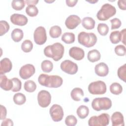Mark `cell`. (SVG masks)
I'll return each mask as SVG.
<instances>
[{
    "label": "cell",
    "instance_id": "cell-13",
    "mask_svg": "<svg viewBox=\"0 0 126 126\" xmlns=\"http://www.w3.org/2000/svg\"><path fill=\"white\" fill-rule=\"evenodd\" d=\"M81 22L80 18L76 15H71L65 20V25L66 28L70 30L76 28Z\"/></svg>",
    "mask_w": 126,
    "mask_h": 126
},
{
    "label": "cell",
    "instance_id": "cell-17",
    "mask_svg": "<svg viewBox=\"0 0 126 126\" xmlns=\"http://www.w3.org/2000/svg\"><path fill=\"white\" fill-rule=\"evenodd\" d=\"M0 74H4L11 71L12 68V64L9 59L4 58L0 62Z\"/></svg>",
    "mask_w": 126,
    "mask_h": 126
},
{
    "label": "cell",
    "instance_id": "cell-34",
    "mask_svg": "<svg viewBox=\"0 0 126 126\" xmlns=\"http://www.w3.org/2000/svg\"><path fill=\"white\" fill-rule=\"evenodd\" d=\"M12 7L16 10H21L25 6V2L22 0H13L11 2Z\"/></svg>",
    "mask_w": 126,
    "mask_h": 126
},
{
    "label": "cell",
    "instance_id": "cell-27",
    "mask_svg": "<svg viewBox=\"0 0 126 126\" xmlns=\"http://www.w3.org/2000/svg\"><path fill=\"white\" fill-rule=\"evenodd\" d=\"M110 92L115 95H119L122 93L123 88L121 84L118 83H113L110 86Z\"/></svg>",
    "mask_w": 126,
    "mask_h": 126
},
{
    "label": "cell",
    "instance_id": "cell-2",
    "mask_svg": "<svg viewBox=\"0 0 126 126\" xmlns=\"http://www.w3.org/2000/svg\"><path fill=\"white\" fill-rule=\"evenodd\" d=\"M39 83L43 86L48 88H57L63 84V80L61 77L58 75H48L41 74L38 78Z\"/></svg>",
    "mask_w": 126,
    "mask_h": 126
},
{
    "label": "cell",
    "instance_id": "cell-31",
    "mask_svg": "<svg viewBox=\"0 0 126 126\" xmlns=\"http://www.w3.org/2000/svg\"><path fill=\"white\" fill-rule=\"evenodd\" d=\"M110 41L113 44H117L121 41L120 32L118 31L112 32L109 36Z\"/></svg>",
    "mask_w": 126,
    "mask_h": 126
},
{
    "label": "cell",
    "instance_id": "cell-7",
    "mask_svg": "<svg viewBox=\"0 0 126 126\" xmlns=\"http://www.w3.org/2000/svg\"><path fill=\"white\" fill-rule=\"evenodd\" d=\"M106 90L105 83L101 80L92 82L88 86V91L92 94H102L106 92Z\"/></svg>",
    "mask_w": 126,
    "mask_h": 126
},
{
    "label": "cell",
    "instance_id": "cell-43",
    "mask_svg": "<svg viewBox=\"0 0 126 126\" xmlns=\"http://www.w3.org/2000/svg\"><path fill=\"white\" fill-rule=\"evenodd\" d=\"M117 3L120 9L123 10H125L126 9V1L125 0H120L118 1Z\"/></svg>",
    "mask_w": 126,
    "mask_h": 126
},
{
    "label": "cell",
    "instance_id": "cell-32",
    "mask_svg": "<svg viewBox=\"0 0 126 126\" xmlns=\"http://www.w3.org/2000/svg\"><path fill=\"white\" fill-rule=\"evenodd\" d=\"M26 12L30 17H35L38 13V9L35 5H28L26 8Z\"/></svg>",
    "mask_w": 126,
    "mask_h": 126
},
{
    "label": "cell",
    "instance_id": "cell-23",
    "mask_svg": "<svg viewBox=\"0 0 126 126\" xmlns=\"http://www.w3.org/2000/svg\"><path fill=\"white\" fill-rule=\"evenodd\" d=\"M11 36L14 41L18 42L22 39L24 36V33L22 30L16 28L12 31L11 33Z\"/></svg>",
    "mask_w": 126,
    "mask_h": 126
},
{
    "label": "cell",
    "instance_id": "cell-1",
    "mask_svg": "<svg viewBox=\"0 0 126 126\" xmlns=\"http://www.w3.org/2000/svg\"><path fill=\"white\" fill-rule=\"evenodd\" d=\"M64 47L59 42L46 46L44 49V54L46 57L51 58L55 61L61 60L63 56Z\"/></svg>",
    "mask_w": 126,
    "mask_h": 126
},
{
    "label": "cell",
    "instance_id": "cell-46",
    "mask_svg": "<svg viewBox=\"0 0 126 126\" xmlns=\"http://www.w3.org/2000/svg\"><path fill=\"white\" fill-rule=\"evenodd\" d=\"M78 2L77 0H66V5L69 7H73L75 6L77 2Z\"/></svg>",
    "mask_w": 126,
    "mask_h": 126
},
{
    "label": "cell",
    "instance_id": "cell-9",
    "mask_svg": "<svg viewBox=\"0 0 126 126\" xmlns=\"http://www.w3.org/2000/svg\"><path fill=\"white\" fill-rule=\"evenodd\" d=\"M50 116L54 122L61 121L63 117V111L62 106L59 104H53L50 108Z\"/></svg>",
    "mask_w": 126,
    "mask_h": 126
},
{
    "label": "cell",
    "instance_id": "cell-28",
    "mask_svg": "<svg viewBox=\"0 0 126 126\" xmlns=\"http://www.w3.org/2000/svg\"><path fill=\"white\" fill-rule=\"evenodd\" d=\"M13 101L16 104L22 105L24 104L26 101V96L21 93L15 94L13 96Z\"/></svg>",
    "mask_w": 126,
    "mask_h": 126
},
{
    "label": "cell",
    "instance_id": "cell-11",
    "mask_svg": "<svg viewBox=\"0 0 126 126\" xmlns=\"http://www.w3.org/2000/svg\"><path fill=\"white\" fill-rule=\"evenodd\" d=\"M61 69L64 72L69 74H74L78 71V65L75 63L66 60L62 62L60 65Z\"/></svg>",
    "mask_w": 126,
    "mask_h": 126
},
{
    "label": "cell",
    "instance_id": "cell-29",
    "mask_svg": "<svg viewBox=\"0 0 126 126\" xmlns=\"http://www.w3.org/2000/svg\"><path fill=\"white\" fill-rule=\"evenodd\" d=\"M41 67L43 71L46 73H49L52 70L53 64L52 62L49 60H44L41 63Z\"/></svg>",
    "mask_w": 126,
    "mask_h": 126
},
{
    "label": "cell",
    "instance_id": "cell-33",
    "mask_svg": "<svg viewBox=\"0 0 126 126\" xmlns=\"http://www.w3.org/2000/svg\"><path fill=\"white\" fill-rule=\"evenodd\" d=\"M33 48V44L30 40H25L24 41L21 45L22 50L25 53L31 52Z\"/></svg>",
    "mask_w": 126,
    "mask_h": 126
},
{
    "label": "cell",
    "instance_id": "cell-21",
    "mask_svg": "<svg viewBox=\"0 0 126 126\" xmlns=\"http://www.w3.org/2000/svg\"><path fill=\"white\" fill-rule=\"evenodd\" d=\"M100 53L96 49H93L90 51L87 55L88 60L92 63L99 61L100 59Z\"/></svg>",
    "mask_w": 126,
    "mask_h": 126
},
{
    "label": "cell",
    "instance_id": "cell-10",
    "mask_svg": "<svg viewBox=\"0 0 126 126\" xmlns=\"http://www.w3.org/2000/svg\"><path fill=\"white\" fill-rule=\"evenodd\" d=\"M37 101L39 105L42 108H46L49 106L51 101V95L49 92L41 90L37 94Z\"/></svg>",
    "mask_w": 126,
    "mask_h": 126
},
{
    "label": "cell",
    "instance_id": "cell-20",
    "mask_svg": "<svg viewBox=\"0 0 126 126\" xmlns=\"http://www.w3.org/2000/svg\"><path fill=\"white\" fill-rule=\"evenodd\" d=\"M70 95L72 99L76 101H80L84 96V92L80 88H75L71 92Z\"/></svg>",
    "mask_w": 126,
    "mask_h": 126
},
{
    "label": "cell",
    "instance_id": "cell-45",
    "mask_svg": "<svg viewBox=\"0 0 126 126\" xmlns=\"http://www.w3.org/2000/svg\"><path fill=\"white\" fill-rule=\"evenodd\" d=\"M120 32L121 34V41L124 43V45L126 44V29H124L123 30H121Z\"/></svg>",
    "mask_w": 126,
    "mask_h": 126
},
{
    "label": "cell",
    "instance_id": "cell-35",
    "mask_svg": "<svg viewBox=\"0 0 126 126\" xmlns=\"http://www.w3.org/2000/svg\"><path fill=\"white\" fill-rule=\"evenodd\" d=\"M97 30L100 35L105 36L109 32V27L108 25L105 23H99L97 25Z\"/></svg>",
    "mask_w": 126,
    "mask_h": 126
},
{
    "label": "cell",
    "instance_id": "cell-8",
    "mask_svg": "<svg viewBox=\"0 0 126 126\" xmlns=\"http://www.w3.org/2000/svg\"><path fill=\"white\" fill-rule=\"evenodd\" d=\"M34 41L37 45H43L47 40V34L45 29L42 26L38 27L33 33Z\"/></svg>",
    "mask_w": 126,
    "mask_h": 126
},
{
    "label": "cell",
    "instance_id": "cell-16",
    "mask_svg": "<svg viewBox=\"0 0 126 126\" xmlns=\"http://www.w3.org/2000/svg\"><path fill=\"white\" fill-rule=\"evenodd\" d=\"M94 71L95 74L101 77H104L107 75L109 72L108 65L103 62H101L95 66Z\"/></svg>",
    "mask_w": 126,
    "mask_h": 126
},
{
    "label": "cell",
    "instance_id": "cell-47",
    "mask_svg": "<svg viewBox=\"0 0 126 126\" xmlns=\"http://www.w3.org/2000/svg\"><path fill=\"white\" fill-rule=\"evenodd\" d=\"M25 3L28 5H35L38 2V0H26L25 1Z\"/></svg>",
    "mask_w": 126,
    "mask_h": 126
},
{
    "label": "cell",
    "instance_id": "cell-30",
    "mask_svg": "<svg viewBox=\"0 0 126 126\" xmlns=\"http://www.w3.org/2000/svg\"><path fill=\"white\" fill-rule=\"evenodd\" d=\"M36 89V85L35 83L31 80L26 81L24 84V89L28 92L32 93L34 92Z\"/></svg>",
    "mask_w": 126,
    "mask_h": 126
},
{
    "label": "cell",
    "instance_id": "cell-6",
    "mask_svg": "<svg viewBox=\"0 0 126 126\" xmlns=\"http://www.w3.org/2000/svg\"><path fill=\"white\" fill-rule=\"evenodd\" d=\"M110 116L107 113H102L98 116H93L88 121L90 126H105L109 123Z\"/></svg>",
    "mask_w": 126,
    "mask_h": 126
},
{
    "label": "cell",
    "instance_id": "cell-3",
    "mask_svg": "<svg viewBox=\"0 0 126 126\" xmlns=\"http://www.w3.org/2000/svg\"><path fill=\"white\" fill-rule=\"evenodd\" d=\"M78 41L85 47L90 48L95 44L97 42V37L93 32H82L78 35Z\"/></svg>",
    "mask_w": 126,
    "mask_h": 126
},
{
    "label": "cell",
    "instance_id": "cell-12",
    "mask_svg": "<svg viewBox=\"0 0 126 126\" xmlns=\"http://www.w3.org/2000/svg\"><path fill=\"white\" fill-rule=\"evenodd\" d=\"M34 66L32 64H26L22 66L19 70V75L23 79H27L32 76L35 73Z\"/></svg>",
    "mask_w": 126,
    "mask_h": 126
},
{
    "label": "cell",
    "instance_id": "cell-22",
    "mask_svg": "<svg viewBox=\"0 0 126 126\" xmlns=\"http://www.w3.org/2000/svg\"><path fill=\"white\" fill-rule=\"evenodd\" d=\"M95 21L92 17H86L82 21V26L87 30H92L94 28Z\"/></svg>",
    "mask_w": 126,
    "mask_h": 126
},
{
    "label": "cell",
    "instance_id": "cell-5",
    "mask_svg": "<svg viewBox=\"0 0 126 126\" xmlns=\"http://www.w3.org/2000/svg\"><path fill=\"white\" fill-rule=\"evenodd\" d=\"M112 106V101L110 98L106 97H96L92 102V107L94 110L100 111L101 110H108Z\"/></svg>",
    "mask_w": 126,
    "mask_h": 126
},
{
    "label": "cell",
    "instance_id": "cell-37",
    "mask_svg": "<svg viewBox=\"0 0 126 126\" xmlns=\"http://www.w3.org/2000/svg\"><path fill=\"white\" fill-rule=\"evenodd\" d=\"M126 64L121 66L118 69L117 74L119 78L124 82H126Z\"/></svg>",
    "mask_w": 126,
    "mask_h": 126
},
{
    "label": "cell",
    "instance_id": "cell-4",
    "mask_svg": "<svg viewBox=\"0 0 126 126\" xmlns=\"http://www.w3.org/2000/svg\"><path fill=\"white\" fill-rule=\"evenodd\" d=\"M116 13V8L109 3H105L96 14L97 18L100 21H105L114 16Z\"/></svg>",
    "mask_w": 126,
    "mask_h": 126
},
{
    "label": "cell",
    "instance_id": "cell-38",
    "mask_svg": "<svg viewBox=\"0 0 126 126\" xmlns=\"http://www.w3.org/2000/svg\"><path fill=\"white\" fill-rule=\"evenodd\" d=\"M13 83V86L12 89V91L13 92H18L21 89L22 87V83L21 80L18 79V78H13L11 79Z\"/></svg>",
    "mask_w": 126,
    "mask_h": 126
},
{
    "label": "cell",
    "instance_id": "cell-48",
    "mask_svg": "<svg viewBox=\"0 0 126 126\" xmlns=\"http://www.w3.org/2000/svg\"><path fill=\"white\" fill-rule=\"evenodd\" d=\"M87 1H88L89 2H90V3H95V2H97V0H92V1H88V0H87Z\"/></svg>",
    "mask_w": 126,
    "mask_h": 126
},
{
    "label": "cell",
    "instance_id": "cell-42",
    "mask_svg": "<svg viewBox=\"0 0 126 126\" xmlns=\"http://www.w3.org/2000/svg\"><path fill=\"white\" fill-rule=\"evenodd\" d=\"M6 114H7V111L6 108L1 105H0V120H4L5 119V117L6 116Z\"/></svg>",
    "mask_w": 126,
    "mask_h": 126
},
{
    "label": "cell",
    "instance_id": "cell-36",
    "mask_svg": "<svg viewBox=\"0 0 126 126\" xmlns=\"http://www.w3.org/2000/svg\"><path fill=\"white\" fill-rule=\"evenodd\" d=\"M9 25L4 20H1L0 21V35L2 36L6 33L9 30Z\"/></svg>",
    "mask_w": 126,
    "mask_h": 126
},
{
    "label": "cell",
    "instance_id": "cell-40",
    "mask_svg": "<svg viewBox=\"0 0 126 126\" xmlns=\"http://www.w3.org/2000/svg\"><path fill=\"white\" fill-rule=\"evenodd\" d=\"M115 53L119 56H124L126 55V47L123 45H118L115 48Z\"/></svg>",
    "mask_w": 126,
    "mask_h": 126
},
{
    "label": "cell",
    "instance_id": "cell-39",
    "mask_svg": "<svg viewBox=\"0 0 126 126\" xmlns=\"http://www.w3.org/2000/svg\"><path fill=\"white\" fill-rule=\"evenodd\" d=\"M77 120L76 118L72 115L67 116L65 119V124L68 126H74L76 125Z\"/></svg>",
    "mask_w": 126,
    "mask_h": 126
},
{
    "label": "cell",
    "instance_id": "cell-44",
    "mask_svg": "<svg viewBox=\"0 0 126 126\" xmlns=\"http://www.w3.org/2000/svg\"><path fill=\"white\" fill-rule=\"evenodd\" d=\"M1 126H13V121L11 119H8V118H5L2 122Z\"/></svg>",
    "mask_w": 126,
    "mask_h": 126
},
{
    "label": "cell",
    "instance_id": "cell-19",
    "mask_svg": "<svg viewBox=\"0 0 126 126\" xmlns=\"http://www.w3.org/2000/svg\"><path fill=\"white\" fill-rule=\"evenodd\" d=\"M111 120L113 126H124V120L123 114L120 112H115L111 116Z\"/></svg>",
    "mask_w": 126,
    "mask_h": 126
},
{
    "label": "cell",
    "instance_id": "cell-25",
    "mask_svg": "<svg viewBox=\"0 0 126 126\" xmlns=\"http://www.w3.org/2000/svg\"><path fill=\"white\" fill-rule=\"evenodd\" d=\"M75 35L72 32H65L62 36V40L66 44L73 43L75 41Z\"/></svg>",
    "mask_w": 126,
    "mask_h": 126
},
{
    "label": "cell",
    "instance_id": "cell-14",
    "mask_svg": "<svg viewBox=\"0 0 126 126\" xmlns=\"http://www.w3.org/2000/svg\"><path fill=\"white\" fill-rule=\"evenodd\" d=\"M10 19L12 24L20 26L26 25L28 22V18L26 16L17 13H14L11 15Z\"/></svg>",
    "mask_w": 126,
    "mask_h": 126
},
{
    "label": "cell",
    "instance_id": "cell-18",
    "mask_svg": "<svg viewBox=\"0 0 126 126\" xmlns=\"http://www.w3.org/2000/svg\"><path fill=\"white\" fill-rule=\"evenodd\" d=\"M0 86L2 89L8 91L12 90L13 83L11 79L7 78L4 74H1L0 75Z\"/></svg>",
    "mask_w": 126,
    "mask_h": 126
},
{
    "label": "cell",
    "instance_id": "cell-15",
    "mask_svg": "<svg viewBox=\"0 0 126 126\" xmlns=\"http://www.w3.org/2000/svg\"><path fill=\"white\" fill-rule=\"evenodd\" d=\"M69 55L75 60L80 61L84 58L85 52L83 49L74 46L70 48Z\"/></svg>",
    "mask_w": 126,
    "mask_h": 126
},
{
    "label": "cell",
    "instance_id": "cell-24",
    "mask_svg": "<svg viewBox=\"0 0 126 126\" xmlns=\"http://www.w3.org/2000/svg\"><path fill=\"white\" fill-rule=\"evenodd\" d=\"M76 113L79 118L84 119L88 116L89 113V108L86 105H81L77 108Z\"/></svg>",
    "mask_w": 126,
    "mask_h": 126
},
{
    "label": "cell",
    "instance_id": "cell-26",
    "mask_svg": "<svg viewBox=\"0 0 126 126\" xmlns=\"http://www.w3.org/2000/svg\"><path fill=\"white\" fill-rule=\"evenodd\" d=\"M62 34V29L59 26H52L49 30V34L52 38L59 37Z\"/></svg>",
    "mask_w": 126,
    "mask_h": 126
},
{
    "label": "cell",
    "instance_id": "cell-49",
    "mask_svg": "<svg viewBox=\"0 0 126 126\" xmlns=\"http://www.w3.org/2000/svg\"><path fill=\"white\" fill-rule=\"evenodd\" d=\"M45 1L47 2H53V1H54V0H53V1H46V0H45Z\"/></svg>",
    "mask_w": 126,
    "mask_h": 126
},
{
    "label": "cell",
    "instance_id": "cell-41",
    "mask_svg": "<svg viewBox=\"0 0 126 126\" xmlns=\"http://www.w3.org/2000/svg\"><path fill=\"white\" fill-rule=\"evenodd\" d=\"M110 22L111 23V30H115L119 28L121 26V20L117 18H115L110 20Z\"/></svg>",
    "mask_w": 126,
    "mask_h": 126
}]
</instances>
